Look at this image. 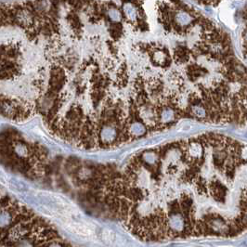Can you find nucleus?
Wrapping results in <instances>:
<instances>
[{
    "mask_svg": "<svg viewBox=\"0 0 247 247\" xmlns=\"http://www.w3.org/2000/svg\"><path fill=\"white\" fill-rule=\"evenodd\" d=\"M140 161L142 164H145V165L155 166L159 163V154L154 151H145L140 158Z\"/></svg>",
    "mask_w": 247,
    "mask_h": 247,
    "instance_id": "obj_4",
    "label": "nucleus"
},
{
    "mask_svg": "<svg viewBox=\"0 0 247 247\" xmlns=\"http://www.w3.org/2000/svg\"><path fill=\"white\" fill-rule=\"evenodd\" d=\"M0 247H9V246H7V245H2V246Z\"/></svg>",
    "mask_w": 247,
    "mask_h": 247,
    "instance_id": "obj_6",
    "label": "nucleus"
},
{
    "mask_svg": "<svg viewBox=\"0 0 247 247\" xmlns=\"http://www.w3.org/2000/svg\"><path fill=\"white\" fill-rule=\"evenodd\" d=\"M126 132L128 135L129 139L140 138L146 134L147 126L144 123L141 122L140 120L130 121L129 124L126 127Z\"/></svg>",
    "mask_w": 247,
    "mask_h": 247,
    "instance_id": "obj_1",
    "label": "nucleus"
},
{
    "mask_svg": "<svg viewBox=\"0 0 247 247\" xmlns=\"http://www.w3.org/2000/svg\"><path fill=\"white\" fill-rule=\"evenodd\" d=\"M107 15L109 17V19L112 22H115V23H118L122 21V12L116 8L115 7H110L108 10H107Z\"/></svg>",
    "mask_w": 247,
    "mask_h": 247,
    "instance_id": "obj_5",
    "label": "nucleus"
},
{
    "mask_svg": "<svg viewBox=\"0 0 247 247\" xmlns=\"http://www.w3.org/2000/svg\"><path fill=\"white\" fill-rule=\"evenodd\" d=\"M151 58L152 60V62L161 67H165L170 64V57L167 52V50L161 49V48H154L150 51Z\"/></svg>",
    "mask_w": 247,
    "mask_h": 247,
    "instance_id": "obj_2",
    "label": "nucleus"
},
{
    "mask_svg": "<svg viewBox=\"0 0 247 247\" xmlns=\"http://www.w3.org/2000/svg\"><path fill=\"white\" fill-rule=\"evenodd\" d=\"M123 12L125 17L131 22H137L139 18V8L132 3H125L123 5Z\"/></svg>",
    "mask_w": 247,
    "mask_h": 247,
    "instance_id": "obj_3",
    "label": "nucleus"
}]
</instances>
